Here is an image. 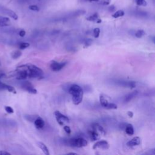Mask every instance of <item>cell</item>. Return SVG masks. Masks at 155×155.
I'll return each mask as SVG.
<instances>
[{
    "label": "cell",
    "mask_w": 155,
    "mask_h": 155,
    "mask_svg": "<svg viewBox=\"0 0 155 155\" xmlns=\"http://www.w3.org/2000/svg\"><path fill=\"white\" fill-rule=\"evenodd\" d=\"M69 145L72 147H75L78 148H82L87 146V141L86 139L82 138H73L68 141Z\"/></svg>",
    "instance_id": "cell-3"
},
{
    "label": "cell",
    "mask_w": 155,
    "mask_h": 155,
    "mask_svg": "<svg viewBox=\"0 0 155 155\" xmlns=\"http://www.w3.org/2000/svg\"><path fill=\"white\" fill-rule=\"evenodd\" d=\"M22 55V53L21 51H15L12 53V57L13 59H18V58H19Z\"/></svg>",
    "instance_id": "cell-22"
},
{
    "label": "cell",
    "mask_w": 155,
    "mask_h": 155,
    "mask_svg": "<svg viewBox=\"0 0 155 155\" xmlns=\"http://www.w3.org/2000/svg\"><path fill=\"white\" fill-rule=\"evenodd\" d=\"M34 124L36 128H37L38 129H42L44 126L45 123L44 120L41 118L37 117L35 119Z\"/></svg>",
    "instance_id": "cell-11"
},
{
    "label": "cell",
    "mask_w": 155,
    "mask_h": 155,
    "mask_svg": "<svg viewBox=\"0 0 155 155\" xmlns=\"http://www.w3.org/2000/svg\"><path fill=\"white\" fill-rule=\"evenodd\" d=\"M99 101H100V104H101V106L104 108H106V107L107 106L108 104L109 103L108 102L107 100L105 98V97L102 95V94H101L100 95V97H99Z\"/></svg>",
    "instance_id": "cell-19"
},
{
    "label": "cell",
    "mask_w": 155,
    "mask_h": 155,
    "mask_svg": "<svg viewBox=\"0 0 155 155\" xmlns=\"http://www.w3.org/2000/svg\"><path fill=\"white\" fill-rule=\"evenodd\" d=\"M11 24V20L9 18L0 17V27L9 26Z\"/></svg>",
    "instance_id": "cell-12"
},
{
    "label": "cell",
    "mask_w": 155,
    "mask_h": 155,
    "mask_svg": "<svg viewBox=\"0 0 155 155\" xmlns=\"http://www.w3.org/2000/svg\"><path fill=\"white\" fill-rule=\"evenodd\" d=\"M37 145L42 150V151L43 152V153L46 154V155H49V149L47 148V147H46V145H45L44 143L41 142H37Z\"/></svg>",
    "instance_id": "cell-16"
},
{
    "label": "cell",
    "mask_w": 155,
    "mask_h": 155,
    "mask_svg": "<svg viewBox=\"0 0 155 155\" xmlns=\"http://www.w3.org/2000/svg\"><path fill=\"white\" fill-rule=\"evenodd\" d=\"M64 131L66 132L67 134H71V128H70L69 126H64Z\"/></svg>",
    "instance_id": "cell-31"
},
{
    "label": "cell",
    "mask_w": 155,
    "mask_h": 155,
    "mask_svg": "<svg viewBox=\"0 0 155 155\" xmlns=\"http://www.w3.org/2000/svg\"><path fill=\"white\" fill-rule=\"evenodd\" d=\"M26 67L28 72V78H43V75L44 73L43 71L37 66L31 64H27L26 65Z\"/></svg>",
    "instance_id": "cell-2"
},
{
    "label": "cell",
    "mask_w": 155,
    "mask_h": 155,
    "mask_svg": "<svg viewBox=\"0 0 155 155\" xmlns=\"http://www.w3.org/2000/svg\"><path fill=\"white\" fill-rule=\"evenodd\" d=\"M67 154H77V153H67Z\"/></svg>",
    "instance_id": "cell-37"
},
{
    "label": "cell",
    "mask_w": 155,
    "mask_h": 155,
    "mask_svg": "<svg viewBox=\"0 0 155 155\" xmlns=\"http://www.w3.org/2000/svg\"><path fill=\"white\" fill-rule=\"evenodd\" d=\"M67 63H59L57 62L56 61H52L50 64V67L53 72H58L61 71L66 66Z\"/></svg>",
    "instance_id": "cell-5"
},
{
    "label": "cell",
    "mask_w": 155,
    "mask_h": 155,
    "mask_svg": "<svg viewBox=\"0 0 155 155\" xmlns=\"http://www.w3.org/2000/svg\"><path fill=\"white\" fill-rule=\"evenodd\" d=\"M106 108V109H117L118 106H117V105H116L114 103H108Z\"/></svg>",
    "instance_id": "cell-25"
},
{
    "label": "cell",
    "mask_w": 155,
    "mask_h": 155,
    "mask_svg": "<svg viewBox=\"0 0 155 155\" xmlns=\"http://www.w3.org/2000/svg\"><path fill=\"white\" fill-rule=\"evenodd\" d=\"M27 92L29 93H31V94H37V90L34 88V87L31 88H29Z\"/></svg>",
    "instance_id": "cell-30"
},
{
    "label": "cell",
    "mask_w": 155,
    "mask_h": 155,
    "mask_svg": "<svg viewBox=\"0 0 155 155\" xmlns=\"http://www.w3.org/2000/svg\"><path fill=\"white\" fill-rule=\"evenodd\" d=\"M5 110H6L8 113H10V114L13 113L14 112L13 109L11 107H9V106L5 107Z\"/></svg>",
    "instance_id": "cell-29"
},
{
    "label": "cell",
    "mask_w": 155,
    "mask_h": 155,
    "mask_svg": "<svg viewBox=\"0 0 155 155\" xmlns=\"http://www.w3.org/2000/svg\"><path fill=\"white\" fill-rule=\"evenodd\" d=\"M30 46V44L29 43H20L19 45V48L20 49H26L28 47H29Z\"/></svg>",
    "instance_id": "cell-24"
},
{
    "label": "cell",
    "mask_w": 155,
    "mask_h": 155,
    "mask_svg": "<svg viewBox=\"0 0 155 155\" xmlns=\"http://www.w3.org/2000/svg\"><path fill=\"white\" fill-rule=\"evenodd\" d=\"M26 31H24V30H21V31L19 32V36L21 37H24L25 35H26Z\"/></svg>",
    "instance_id": "cell-33"
},
{
    "label": "cell",
    "mask_w": 155,
    "mask_h": 155,
    "mask_svg": "<svg viewBox=\"0 0 155 155\" xmlns=\"http://www.w3.org/2000/svg\"><path fill=\"white\" fill-rule=\"evenodd\" d=\"M138 94V90H136V91H134L128 94L126 96V97H125V99H124V101L126 102H128L129 101H130L131 100H132L134 98H135Z\"/></svg>",
    "instance_id": "cell-13"
},
{
    "label": "cell",
    "mask_w": 155,
    "mask_h": 155,
    "mask_svg": "<svg viewBox=\"0 0 155 155\" xmlns=\"http://www.w3.org/2000/svg\"><path fill=\"white\" fill-rule=\"evenodd\" d=\"M124 14L125 13L123 11H122V10H119V11H116L115 13H114L112 15V17L114 18H118L119 17H123L124 15Z\"/></svg>",
    "instance_id": "cell-20"
},
{
    "label": "cell",
    "mask_w": 155,
    "mask_h": 155,
    "mask_svg": "<svg viewBox=\"0 0 155 155\" xmlns=\"http://www.w3.org/2000/svg\"><path fill=\"white\" fill-rule=\"evenodd\" d=\"M88 134L90 138L92 141H98V140H99L100 138H101L99 133L96 130H88Z\"/></svg>",
    "instance_id": "cell-10"
},
{
    "label": "cell",
    "mask_w": 155,
    "mask_h": 155,
    "mask_svg": "<svg viewBox=\"0 0 155 155\" xmlns=\"http://www.w3.org/2000/svg\"><path fill=\"white\" fill-rule=\"evenodd\" d=\"M55 115L56 116V119L59 125H61V126H63L64 124V122H69L70 121L69 118L67 116H65L62 113H60L59 111H56L55 112Z\"/></svg>",
    "instance_id": "cell-4"
},
{
    "label": "cell",
    "mask_w": 155,
    "mask_h": 155,
    "mask_svg": "<svg viewBox=\"0 0 155 155\" xmlns=\"http://www.w3.org/2000/svg\"><path fill=\"white\" fill-rule=\"evenodd\" d=\"M100 34V29L99 28H95L93 30V35L95 38H98Z\"/></svg>",
    "instance_id": "cell-26"
},
{
    "label": "cell",
    "mask_w": 155,
    "mask_h": 155,
    "mask_svg": "<svg viewBox=\"0 0 155 155\" xmlns=\"http://www.w3.org/2000/svg\"><path fill=\"white\" fill-rule=\"evenodd\" d=\"M127 114L130 118H133V113L131 111H128L127 112Z\"/></svg>",
    "instance_id": "cell-35"
},
{
    "label": "cell",
    "mask_w": 155,
    "mask_h": 155,
    "mask_svg": "<svg viewBox=\"0 0 155 155\" xmlns=\"http://www.w3.org/2000/svg\"><path fill=\"white\" fill-rule=\"evenodd\" d=\"M125 131L128 135L132 136L134 134V128L132 124H128L126 125V128H125Z\"/></svg>",
    "instance_id": "cell-15"
},
{
    "label": "cell",
    "mask_w": 155,
    "mask_h": 155,
    "mask_svg": "<svg viewBox=\"0 0 155 155\" xmlns=\"http://www.w3.org/2000/svg\"><path fill=\"white\" fill-rule=\"evenodd\" d=\"M146 35V32H145L143 30H138V31L135 33V37L138 38H141L143 36Z\"/></svg>",
    "instance_id": "cell-21"
},
{
    "label": "cell",
    "mask_w": 155,
    "mask_h": 155,
    "mask_svg": "<svg viewBox=\"0 0 155 155\" xmlns=\"http://www.w3.org/2000/svg\"><path fill=\"white\" fill-rule=\"evenodd\" d=\"M140 144H141V138L138 136H136L134 137L132 139L128 141L127 143V146L130 147H133L134 146H139Z\"/></svg>",
    "instance_id": "cell-7"
},
{
    "label": "cell",
    "mask_w": 155,
    "mask_h": 155,
    "mask_svg": "<svg viewBox=\"0 0 155 155\" xmlns=\"http://www.w3.org/2000/svg\"><path fill=\"white\" fill-rule=\"evenodd\" d=\"M111 0H101V4L102 5H108L110 3Z\"/></svg>",
    "instance_id": "cell-32"
},
{
    "label": "cell",
    "mask_w": 155,
    "mask_h": 155,
    "mask_svg": "<svg viewBox=\"0 0 155 155\" xmlns=\"http://www.w3.org/2000/svg\"><path fill=\"white\" fill-rule=\"evenodd\" d=\"M126 86L128 87L129 88H133L134 87H136V82H133V81H131V82H127L126 84Z\"/></svg>",
    "instance_id": "cell-27"
},
{
    "label": "cell",
    "mask_w": 155,
    "mask_h": 155,
    "mask_svg": "<svg viewBox=\"0 0 155 155\" xmlns=\"http://www.w3.org/2000/svg\"><path fill=\"white\" fill-rule=\"evenodd\" d=\"M86 19L87 20V21H92V22H94L96 23H101L102 22V20L101 18H100L99 14L98 13H94V14L92 15L87 17Z\"/></svg>",
    "instance_id": "cell-9"
},
{
    "label": "cell",
    "mask_w": 155,
    "mask_h": 155,
    "mask_svg": "<svg viewBox=\"0 0 155 155\" xmlns=\"http://www.w3.org/2000/svg\"><path fill=\"white\" fill-rule=\"evenodd\" d=\"M8 90L9 92L11 93H13L15 94L17 93V92L15 90V89L14 88V87L0 81V90Z\"/></svg>",
    "instance_id": "cell-8"
},
{
    "label": "cell",
    "mask_w": 155,
    "mask_h": 155,
    "mask_svg": "<svg viewBox=\"0 0 155 155\" xmlns=\"http://www.w3.org/2000/svg\"><path fill=\"white\" fill-rule=\"evenodd\" d=\"M110 145L108 142L107 141H105V140H102V141H99L96 142L94 144L93 147V148L97 149V148H101L104 150H107L109 148Z\"/></svg>",
    "instance_id": "cell-6"
},
{
    "label": "cell",
    "mask_w": 155,
    "mask_h": 155,
    "mask_svg": "<svg viewBox=\"0 0 155 155\" xmlns=\"http://www.w3.org/2000/svg\"><path fill=\"white\" fill-rule=\"evenodd\" d=\"M92 128H93V130H96V131L98 130H99L102 134H106V131H105L104 128L97 123L93 124Z\"/></svg>",
    "instance_id": "cell-17"
},
{
    "label": "cell",
    "mask_w": 155,
    "mask_h": 155,
    "mask_svg": "<svg viewBox=\"0 0 155 155\" xmlns=\"http://www.w3.org/2000/svg\"><path fill=\"white\" fill-rule=\"evenodd\" d=\"M69 93L72 96V101L75 105H79L82 101V88L77 84H73L69 90Z\"/></svg>",
    "instance_id": "cell-1"
},
{
    "label": "cell",
    "mask_w": 155,
    "mask_h": 155,
    "mask_svg": "<svg viewBox=\"0 0 155 155\" xmlns=\"http://www.w3.org/2000/svg\"><path fill=\"white\" fill-rule=\"evenodd\" d=\"M29 9L31 10V11H39V8L36 6V5H32V6H29Z\"/></svg>",
    "instance_id": "cell-28"
},
{
    "label": "cell",
    "mask_w": 155,
    "mask_h": 155,
    "mask_svg": "<svg viewBox=\"0 0 155 155\" xmlns=\"http://www.w3.org/2000/svg\"><path fill=\"white\" fill-rule=\"evenodd\" d=\"M4 12L5 14L7 15L8 16H9L10 17H11L12 18H13L15 20H17L18 18V17L17 15V14L15 12H13V11H12V10L5 9Z\"/></svg>",
    "instance_id": "cell-14"
},
{
    "label": "cell",
    "mask_w": 155,
    "mask_h": 155,
    "mask_svg": "<svg viewBox=\"0 0 155 155\" xmlns=\"http://www.w3.org/2000/svg\"><path fill=\"white\" fill-rule=\"evenodd\" d=\"M21 87L23 89L27 91L29 88L33 87V86L31 82H29L28 81H24L22 82V83L21 84Z\"/></svg>",
    "instance_id": "cell-18"
},
{
    "label": "cell",
    "mask_w": 155,
    "mask_h": 155,
    "mask_svg": "<svg viewBox=\"0 0 155 155\" xmlns=\"http://www.w3.org/2000/svg\"><path fill=\"white\" fill-rule=\"evenodd\" d=\"M136 4L139 6H146L147 4L146 0H136Z\"/></svg>",
    "instance_id": "cell-23"
},
{
    "label": "cell",
    "mask_w": 155,
    "mask_h": 155,
    "mask_svg": "<svg viewBox=\"0 0 155 155\" xmlns=\"http://www.w3.org/2000/svg\"><path fill=\"white\" fill-rule=\"evenodd\" d=\"M86 1H89V2H92V1H95V2H97V1H99V0H86Z\"/></svg>",
    "instance_id": "cell-36"
},
{
    "label": "cell",
    "mask_w": 155,
    "mask_h": 155,
    "mask_svg": "<svg viewBox=\"0 0 155 155\" xmlns=\"http://www.w3.org/2000/svg\"><path fill=\"white\" fill-rule=\"evenodd\" d=\"M10 155L11 154V153H9L7 152H5V151H0V155Z\"/></svg>",
    "instance_id": "cell-34"
}]
</instances>
